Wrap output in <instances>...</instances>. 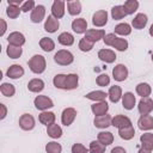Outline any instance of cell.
Here are the masks:
<instances>
[{"label": "cell", "instance_id": "cell-1", "mask_svg": "<svg viewBox=\"0 0 153 153\" xmlns=\"http://www.w3.org/2000/svg\"><path fill=\"white\" fill-rule=\"evenodd\" d=\"M27 65H29L30 71H31L32 73H35V74H42V73L45 71V68H47L45 59H44V56H42V55H33V56L29 60Z\"/></svg>", "mask_w": 153, "mask_h": 153}, {"label": "cell", "instance_id": "cell-2", "mask_svg": "<svg viewBox=\"0 0 153 153\" xmlns=\"http://www.w3.org/2000/svg\"><path fill=\"white\" fill-rule=\"evenodd\" d=\"M54 61L60 65V66H68L71 63H73L74 61V55L69 51V50H66V49H61V50H57L54 55Z\"/></svg>", "mask_w": 153, "mask_h": 153}, {"label": "cell", "instance_id": "cell-3", "mask_svg": "<svg viewBox=\"0 0 153 153\" xmlns=\"http://www.w3.org/2000/svg\"><path fill=\"white\" fill-rule=\"evenodd\" d=\"M33 104H35V108L41 111H47L48 109L54 106V102L51 100V98H49L48 96H43V94L37 96L33 100Z\"/></svg>", "mask_w": 153, "mask_h": 153}, {"label": "cell", "instance_id": "cell-4", "mask_svg": "<svg viewBox=\"0 0 153 153\" xmlns=\"http://www.w3.org/2000/svg\"><path fill=\"white\" fill-rule=\"evenodd\" d=\"M36 126V121L33 118L32 115L30 114H23L20 117H19V127L23 129V130H32Z\"/></svg>", "mask_w": 153, "mask_h": 153}, {"label": "cell", "instance_id": "cell-5", "mask_svg": "<svg viewBox=\"0 0 153 153\" xmlns=\"http://www.w3.org/2000/svg\"><path fill=\"white\" fill-rule=\"evenodd\" d=\"M137 110L141 115H149L153 111V99L149 97L141 98L137 104Z\"/></svg>", "mask_w": 153, "mask_h": 153}, {"label": "cell", "instance_id": "cell-6", "mask_svg": "<svg viewBox=\"0 0 153 153\" xmlns=\"http://www.w3.org/2000/svg\"><path fill=\"white\" fill-rule=\"evenodd\" d=\"M108 23V12L105 10L96 11L92 16V24L97 27H102Z\"/></svg>", "mask_w": 153, "mask_h": 153}, {"label": "cell", "instance_id": "cell-7", "mask_svg": "<svg viewBox=\"0 0 153 153\" xmlns=\"http://www.w3.org/2000/svg\"><path fill=\"white\" fill-rule=\"evenodd\" d=\"M76 117V110L74 108H66L61 114V122L63 126H71Z\"/></svg>", "mask_w": 153, "mask_h": 153}, {"label": "cell", "instance_id": "cell-8", "mask_svg": "<svg viewBox=\"0 0 153 153\" xmlns=\"http://www.w3.org/2000/svg\"><path fill=\"white\" fill-rule=\"evenodd\" d=\"M112 78L116 81H124L128 78V68L122 63L116 65L112 69Z\"/></svg>", "mask_w": 153, "mask_h": 153}, {"label": "cell", "instance_id": "cell-9", "mask_svg": "<svg viewBox=\"0 0 153 153\" xmlns=\"http://www.w3.org/2000/svg\"><path fill=\"white\" fill-rule=\"evenodd\" d=\"M7 41H8V44L11 45H16V47H22L25 44V36L19 32V31H13L8 35L7 37Z\"/></svg>", "mask_w": 153, "mask_h": 153}, {"label": "cell", "instance_id": "cell-10", "mask_svg": "<svg viewBox=\"0 0 153 153\" xmlns=\"http://www.w3.org/2000/svg\"><path fill=\"white\" fill-rule=\"evenodd\" d=\"M104 36H105V31L99 30V29H88L85 33V38L88 39L92 43H96V42L103 39Z\"/></svg>", "mask_w": 153, "mask_h": 153}, {"label": "cell", "instance_id": "cell-11", "mask_svg": "<svg viewBox=\"0 0 153 153\" xmlns=\"http://www.w3.org/2000/svg\"><path fill=\"white\" fill-rule=\"evenodd\" d=\"M111 126L116 127L117 129H122V128H126V127L131 126V121H130V118H129L128 116H124V115H116L115 117H112Z\"/></svg>", "mask_w": 153, "mask_h": 153}, {"label": "cell", "instance_id": "cell-12", "mask_svg": "<svg viewBox=\"0 0 153 153\" xmlns=\"http://www.w3.org/2000/svg\"><path fill=\"white\" fill-rule=\"evenodd\" d=\"M65 5L66 2L62 0H55L51 5V16L56 19H60L65 16Z\"/></svg>", "mask_w": 153, "mask_h": 153}, {"label": "cell", "instance_id": "cell-13", "mask_svg": "<svg viewBox=\"0 0 153 153\" xmlns=\"http://www.w3.org/2000/svg\"><path fill=\"white\" fill-rule=\"evenodd\" d=\"M44 17H45V7L43 5H37L33 8V11L31 12V14H30L31 22L32 23H36V24L37 23H41L44 19Z\"/></svg>", "mask_w": 153, "mask_h": 153}, {"label": "cell", "instance_id": "cell-14", "mask_svg": "<svg viewBox=\"0 0 153 153\" xmlns=\"http://www.w3.org/2000/svg\"><path fill=\"white\" fill-rule=\"evenodd\" d=\"M111 121H112V117L106 114V115H103V116H96L94 120H93V124H94L96 128L105 129V128L111 126Z\"/></svg>", "mask_w": 153, "mask_h": 153}, {"label": "cell", "instance_id": "cell-15", "mask_svg": "<svg viewBox=\"0 0 153 153\" xmlns=\"http://www.w3.org/2000/svg\"><path fill=\"white\" fill-rule=\"evenodd\" d=\"M109 110V104L104 100V102H96L94 104L91 105V111L93 112L94 116H103L106 115Z\"/></svg>", "mask_w": 153, "mask_h": 153}, {"label": "cell", "instance_id": "cell-16", "mask_svg": "<svg viewBox=\"0 0 153 153\" xmlns=\"http://www.w3.org/2000/svg\"><path fill=\"white\" fill-rule=\"evenodd\" d=\"M98 57H99V60H102L105 63H112V62H115L117 56H116L115 51L111 49H100L98 51Z\"/></svg>", "mask_w": 153, "mask_h": 153}, {"label": "cell", "instance_id": "cell-17", "mask_svg": "<svg viewBox=\"0 0 153 153\" xmlns=\"http://www.w3.org/2000/svg\"><path fill=\"white\" fill-rule=\"evenodd\" d=\"M24 73H25V71L20 65H12V66L8 67V69L6 72V75L11 79H19L24 75Z\"/></svg>", "mask_w": 153, "mask_h": 153}, {"label": "cell", "instance_id": "cell-18", "mask_svg": "<svg viewBox=\"0 0 153 153\" xmlns=\"http://www.w3.org/2000/svg\"><path fill=\"white\" fill-rule=\"evenodd\" d=\"M137 126L141 130H151L153 129V116L151 115H141L137 121Z\"/></svg>", "mask_w": 153, "mask_h": 153}, {"label": "cell", "instance_id": "cell-19", "mask_svg": "<svg viewBox=\"0 0 153 153\" xmlns=\"http://www.w3.org/2000/svg\"><path fill=\"white\" fill-rule=\"evenodd\" d=\"M60 26V22L59 19H56L55 17L53 16H48V18L45 19V23H44V30L47 32H50V33H54L57 31Z\"/></svg>", "mask_w": 153, "mask_h": 153}, {"label": "cell", "instance_id": "cell-20", "mask_svg": "<svg viewBox=\"0 0 153 153\" xmlns=\"http://www.w3.org/2000/svg\"><path fill=\"white\" fill-rule=\"evenodd\" d=\"M72 29L76 33H86L87 31V22L84 18H76L72 22Z\"/></svg>", "mask_w": 153, "mask_h": 153}, {"label": "cell", "instance_id": "cell-21", "mask_svg": "<svg viewBox=\"0 0 153 153\" xmlns=\"http://www.w3.org/2000/svg\"><path fill=\"white\" fill-rule=\"evenodd\" d=\"M147 22H148V18H147V16L145 13H137L134 17V19L131 20V25H133L134 29L141 30L147 25Z\"/></svg>", "mask_w": 153, "mask_h": 153}, {"label": "cell", "instance_id": "cell-22", "mask_svg": "<svg viewBox=\"0 0 153 153\" xmlns=\"http://www.w3.org/2000/svg\"><path fill=\"white\" fill-rule=\"evenodd\" d=\"M122 88L118 86V85H114L109 88V92H108V97L110 99L111 103H118L120 99H122Z\"/></svg>", "mask_w": 153, "mask_h": 153}, {"label": "cell", "instance_id": "cell-23", "mask_svg": "<svg viewBox=\"0 0 153 153\" xmlns=\"http://www.w3.org/2000/svg\"><path fill=\"white\" fill-rule=\"evenodd\" d=\"M27 88H29L30 92L39 93V92L43 91V88H44V81H43L42 79H38V78L31 79V80L27 82Z\"/></svg>", "mask_w": 153, "mask_h": 153}, {"label": "cell", "instance_id": "cell-24", "mask_svg": "<svg viewBox=\"0 0 153 153\" xmlns=\"http://www.w3.org/2000/svg\"><path fill=\"white\" fill-rule=\"evenodd\" d=\"M135 103H136V98H135L134 93H131V92H126V93L122 96V105H123L124 109L131 110V109L135 106Z\"/></svg>", "mask_w": 153, "mask_h": 153}, {"label": "cell", "instance_id": "cell-25", "mask_svg": "<svg viewBox=\"0 0 153 153\" xmlns=\"http://www.w3.org/2000/svg\"><path fill=\"white\" fill-rule=\"evenodd\" d=\"M55 118H56V116L51 111H42L39 114V116H38V121L42 124L47 126V127L50 126V124H53V123H55Z\"/></svg>", "mask_w": 153, "mask_h": 153}, {"label": "cell", "instance_id": "cell-26", "mask_svg": "<svg viewBox=\"0 0 153 153\" xmlns=\"http://www.w3.org/2000/svg\"><path fill=\"white\" fill-rule=\"evenodd\" d=\"M85 97L87 99H90V100H93V102H104L106 99V97H108V93L104 92V91L97 90V91L88 92L87 94H85Z\"/></svg>", "mask_w": 153, "mask_h": 153}, {"label": "cell", "instance_id": "cell-27", "mask_svg": "<svg viewBox=\"0 0 153 153\" xmlns=\"http://www.w3.org/2000/svg\"><path fill=\"white\" fill-rule=\"evenodd\" d=\"M140 142H141V147L153 151V134L152 133H145L140 136Z\"/></svg>", "mask_w": 153, "mask_h": 153}, {"label": "cell", "instance_id": "cell-28", "mask_svg": "<svg viewBox=\"0 0 153 153\" xmlns=\"http://www.w3.org/2000/svg\"><path fill=\"white\" fill-rule=\"evenodd\" d=\"M57 41H59L60 44H62V45H65V47H71V45L74 43V36H73L72 33L65 31V32H61V33L59 35Z\"/></svg>", "mask_w": 153, "mask_h": 153}, {"label": "cell", "instance_id": "cell-29", "mask_svg": "<svg viewBox=\"0 0 153 153\" xmlns=\"http://www.w3.org/2000/svg\"><path fill=\"white\" fill-rule=\"evenodd\" d=\"M78 84H79L78 74L69 73L66 75V90H74L78 87Z\"/></svg>", "mask_w": 153, "mask_h": 153}, {"label": "cell", "instance_id": "cell-30", "mask_svg": "<svg viewBox=\"0 0 153 153\" xmlns=\"http://www.w3.org/2000/svg\"><path fill=\"white\" fill-rule=\"evenodd\" d=\"M136 93L141 97V98H145V97H149L151 92H152V87L149 86V84L147 82H140L136 85Z\"/></svg>", "mask_w": 153, "mask_h": 153}, {"label": "cell", "instance_id": "cell-31", "mask_svg": "<svg viewBox=\"0 0 153 153\" xmlns=\"http://www.w3.org/2000/svg\"><path fill=\"white\" fill-rule=\"evenodd\" d=\"M47 134L51 139H59V137L62 136V129H61V127L59 124L53 123V124L47 127Z\"/></svg>", "mask_w": 153, "mask_h": 153}, {"label": "cell", "instance_id": "cell-32", "mask_svg": "<svg viewBox=\"0 0 153 153\" xmlns=\"http://www.w3.org/2000/svg\"><path fill=\"white\" fill-rule=\"evenodd\" d=\"M97 140L102 145H104L106 147V146H109V145H111L114 142V135L110 131H100V133H98Z\"/></svg>", "mask_w": 153, "mask_h": 153}, {"label": "cell", "instance_id": "cell-33", "mask_svg": "<svg viewBox=\"0 0 153 153\" xmlns=\"http://www.w3.org/2000/svg\"><path fill=\"white\" fill-rule=\"evenodd\" d=\"M67 11L71 16H78L81 12V2L79 0L67 1Z\"/></svg>", "mask_w": 153, "mask_h": 153}, {"label": "cell", "instance_id": "cell-34", "mask_svg": "<svg viewBox=\"0 0 153 153\" xmlns=\"http://www.w3.org/2000/svg\"><path fill=\"white\" fill-rule=\"evenodd\" d=\"M6 54L10 59H19L23 54V49H22V47H16V45L8 44L6 48Z\"/></svg>", "mask_w": 153, "mask_h": 153}, {"label": "cell", "instance_id": "cell-35", "mask_svg": "<svg viewBox=\"0 0 153 153\" xmlns=\"http://www.w3.org/2000/svg\"><path fill=\"white\" fill-rule=\"evenodd\" d=\"M115 33L120 36H128L131 33V26L128 23H121L115 26Z\"/></svg>", "mask_w": 153, "mask_h": 153}, {"label": "cell", "instance_id": "cell-36", "mask_svg": "<svg viewBox=\"0 0 153 153\" xmlns=\"http://www.w3.org/2000/svg\"><path fill=\"white\" fill-rule=\"evenodd\" d=\"M118 135L123 140H131L134 137V135H135V129H134L133 126H129V127L118 129Z\"/></svg>", "mask_w": 153, "mask_h": 153}, {"label": "cell", "instance_id": "cell-37", "mask_svg": "<svg viewBox=\"0 0 153 153\" xmlns=\"http://www.w3.org/2000/svg\"><path fill=\"white\" fill-rule=\"evenodd\" d=\"M39 47L42 48V50L49 53V51H53L54 48H55V42L49 38V37H43L39 39Z\"/></svg>", "mask_w": 153, "mask_h": 153}, {"label": "cell", "instance_id": "cell-38", "mask_svg": "<svg viewBox=\"0 0 153 153\" xmlns=\"http://www.w3.org/2000/svg\"><path fill=\"white\" fill-rule=\"evenodd\" d=\"M126 16H127V13L124 12L123 5H116V6H114L111 8V17H112V19L120 20V19H123Z\"/></svg>", "mask_w": 153, "mask_h": 153}, {"label": "cell", "instance_id": "cell-39", "mask_svg": "<svg viewBox=\"0 0 153 153\" xmlns=\"http://www.w3.org/2000/svg\"><path fill=\"white\" fill-rule=\"evenodd\" d=\"M0 92H1V94L5 96V97H12V96H14V93H16V88H14V86H13L12 84H10V82H2V84L0 85Z\"/></svg>", "mask_w": 153, "mask_h": 153}, {"label": "cell", "instance_id": "cell-40", "mask_svg": "<svg viewBox=\"0 0 153 153\" xmlns=\"http://www.w3.org/2000/svg\"><path fill=\"white\" fill-rule=\"evenodd\" d=\"M123 8H124V12L127 13V16L128 14H133L139 8V1H136V0H127L123 4Z\"/></svg>", "mask_w": 153, "mask_h": 153}, {"label": "cell", "instance_id": "cell-41", "mask_svg": "<svg viewBox=\"0 0 153 153\" xmlns=\"http://www.w3.org/2000/svg\"><path fill=\"white\" fill-rule=\"evenodd\" d=\"M112 48H115L116 50L118 51H126L128 49V41L124 39V38H120V37H116L111 44Z\"/></svg>", "mask_w": 153, "mask_h": 153}, {"label": "cell", "instance_id": "cell-42", "mask_svg": "<svg viewBox=\"0 0 153 153\" xmlns=\"http://www.w3.org/2000/svg\"><path fill=\"white\" fill-rule=\"evenodd\" d=\"M66 75L67 74H56L53 79V84L56 88L66 90Z\"/></svg>", "mask_w": 153, "mask_h": 153}, {"label": "cell", "instance_id": "cell-43", "mask_svg": "<svg viewBox=\"0 0 153 153\" xmlns=\"http://www.w3.org/2000/svg\"><path fill=\"white\" fill-rule=\"evenodd\" d=\"M88 153H105V146L102 145L98 140H93L90 142L88 147Z\"/></svg>", "mask_w": 153, "mask_h": 153}, {"label": "cell", "instance_id": "cell-44", "mask_svg": "<svg viewBox=\"0 0 153 153\" xmlns=\"http://www.w3.org/2000/svg\"><path fill=\"white\" fill-rule=\"evenodd\" d=\"M20 12H22V10H20V7L17 6V5H8L7 8H6V14H7L10 18H12V19L18 18L19 14H20Z\"/></svg>", "mask_w": 153, "mask_h": 153}, {"label": "cell", "instance_id": "cell-45", "mask_svg": "<svg viewBox=\"0 0 153 153\" xmlns=\"http://www.w3.org/2000/svg\"><path fill=\"white\" fill-rule=\"evenodd\" d=\"M45 152L47 153H61L62 152V146L55 141H50L45 145Z\"/></svg>", "mask_w": 153, "mask_h": 153}, {"label": "cell", "instance_id": "cell-46", "mask_svg": "<svg viewBox=\"0 0 153 153\" xmlns=\"http://www.w3.org/2000/svg\"><path fill=\"white\" fill-rule=\"evenodd\" d=\"M93 44L94 43H92V42H90L88 39H86L85 37L84 38H81L80 41H79V44H78V47H79V49L81 50V51H91L92 49H93Z\"/></svg>", "mask_w": 153, "mask_h": 153}, {"label": "cell", "instance_id": "cell-47", "mask_svg": "<svg viewBox=\"0 0 153 153\" xmlns=\"http://www.w3.org/2000/svg\"><path fill=\"white\" fill-rule=\"evenodd\" d=\"M96 82H97L98 86L105 87V86H108L110 84V76L108 74H99L97 76V79H96Z\"/></svg>", "mask_w": 153, "mask_h": 153}, {"label": "cell", "instance_id": "cell-48", "mask_svg": "<svg viewBox=\"0 0 153 153\" xmlns=\"http://www.w3.org/2000/svg\"><path fill=\"white\" fill-rule=\"evenodd\" d=\"M36 7V5H35V1L33 0H27V1H25V2H23V5L20 6V10H22V12H29V11H33V8Z\"/></svg>", "mask_w": 153, "mask_h": 153}, {"label": "cell", "instance_id": "cell-49", "mask_svg": "<svg viewBox=\"0 0 153 153\" xmlns=\"http://www.w3.org/2000/svg\"><path fill=\"white\" fill-rule=\"evenodd\" d=\"M71 153H88V149L82 145V143H74L72 146Z\"/></svg>", "mask_w": 153, "mask_h": 153}, {"label": "cell", "instance_id": "cell-50", "mask_svg": "<svg viewBox=\"0 0 153 153\" xmlns=\"http://www.w3.org/2000/svg\"><path fill=\"white\" fill-rule=\"evenodd\" d=\"M116 37H117V36H116L115 33H108V35L104 36L103 41H104V43H105L106 45H110V47H111V44H112V42H114V39H115Z\"/></svg>", "mask_w": 153, "mask_h": 153}, {"label": "cell", "instance_id": "cell-51", "mask_svg": "<svg viewBox=\"0 0 153 153\" xmlns=\"http://www.w3.org/2000/svg\"><path fill=\"white\" fill-rule=\"evenodd\" d=\"M0 109H1V114H0V120H4L7 115V109H6V105L5 104H0Z\"/></svg>", "mask_w": 153, "mask_h": 153}, {"label": "cell", "instance_id": "cell-52", "mask_svg": "<svg viewBox=\"0 0 153 153\" xmlns=\"http://www.w3.org/2000/svg\"><path fill=\"white\" fill-rule=\"evenodd\" d=\"M0 24H1V31H0V36H4V33H5L6 29H7V24H6L5 19H2V18H0Z\"/></svg>", "mask_w": 153, "mask_h": 153}, {"label": "cell", "instance_id": "cell-53", "mask_svg": "<svg viewBox=\"0 0 153 153\" xmlns=\"http://www.w3.org/2000/svg\"><path fill=\"white\" fill-rule=\"evenodd\" d=\"M111 153H127V151L121 146H116L111 149Z\"/></svg>", "mask_w": 153, "mask_h": 153}, {"label": "cell", "instance_id": "cell-54", "mask_svg": "<svg viewBox=\"0 0 153 153\" xmlns=\"http://www.w3.org/2000/svg\"><path fill=\"white\" fill-rule=\"evenodd\" d=\"M7 4L8 5H17V6H19L22 4V0H7Z\"/></svg>", "mask_w": 153, "mask_h": 153}, {"label": "cell", "instance_id": "cell-55", "mask_svg": "<svg viewBox=\"0 0 153 153\" xmlns=\"http://www.w3.org/2000/svg\"><path fill=\"white\" fill-rule=\"evenodd\" d=\"M152 151H149V149H146V148H143V147H141V148H139V151H137V153H151Z\"/></svg>", "mask_w": 153, "mask_h": 153}, {"label": "cell", "instance_id": "cell-56", "mask_svg": "<svg viewBox=\"0 0 153 153\" xmlns=\"http://www.w3.org/2000/svg\"><path fill=\"white\" fill-rule=\"evenodd\" d=\"M148 32H149V35H151V36L153 37V24H152V25L149 26V30H148Z\"/></svg>", "mask_w": 153, "mask_h": 153}, {"label": "cell", "instance_id": "cell-57", "mask_svg": "<svg viewBox=\"0 0 153 153\" xmlns=\"http://www.w3.org/2000/svg\"><path fill=\"white\" fill-rule=\"evenodd\" d=\"M152 62H153V53H152Z\"/></svg>", "mask_w": 153, "mask_h": 153}]
</instances>
